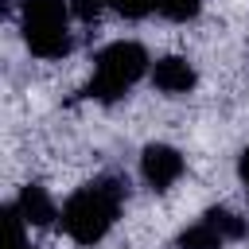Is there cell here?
Listing matches in <instances>:
<instances>
[{
	"label": "cell",
	"instance_id": "7a4b0ae2",
	"mask_svg": "<svg viewBox=\"0 0 249 249\" xmlns=\"http://www.w3.org/2000/svg\"><path fill=\"white\" fill-rule=\"evenodd\" d=\"M148 70V51L132 39H121V43H109L101 54H97V66H93V78L86 82V97L93 101H117L124 97Z\"/></svg>",
	"mask_w": 249,
	"mask_h": 249
},
{
	"label": "cell",
	"instance_id": "9c48e42d",
	"mask_svg": "<svg viewBox=\"0 0 249 249\" xmlns=\"http://www.w3.org/2000/svg\"><path fill=\"white\" fill-rule=\"evenodd\" d=\"M198 8H202V0H156V12H160L163 19H171V23H187V19H195Z\"/></svg>",
	"mask_w": 249,
	"mask_h": 249
},
{
	"label": "cell",
	"instance_id": "3957f363",
	"mask_svg": "<svg viewBox=\"0 0 249 249\" xmlns=\"http://www.w3.org/2000/svg\"><path fill=\"white\" fill-rule=\"evenodd\" d=\"M66 0H23V43L39 58H62L70 51V31H66Z\"/></svg>",
	"mask_w": 249,
	"mask_h": 249
},
{
	"label": "cell",
	"instance_id": "ba28073f",
	"mask_svg": "<svg viewBox=\"0 0 249 249\" xmlns=\"http://www.w3.org/2000/svg\"><path fill=\"white\" fill-rule=\"evenodd\" d=\"M226 241H237V237H245V218H237L233 210H226V206H214V210H206L202 214Z\"/></svg>",
	"mask_w": 249,
	"mask_h": 249
},
{
	"label": "cell",
	"instance_id": "8fae6325",
	"mask_svg": "<svg viewBox=\"0 0 249 249\" xmlns=\"http://www.w3.org/2000/svg\"><path fill=\"white\" fill-rule=\"evenodd\" d=\"M66 8H70V16H78L82 23H93L97 16H101V8H109L105 0H66Z\"/></svg>",
	"mask_w": 249,
	"mask_h": 249
},
{
	"label": "cell",
	"instance_id": "52a82bcc",
	"mask_svg": "<svg viewBox=\"0 0 249 249\" xmlns=\"http://www.w3.org/2000/svg\"><path fill=\"white\" fill-rule=\"evenodd\" d=\"M175 245H179V249H222V245H226V237H222V233L202 218V222H195L191 230H183Z\"/></svg>",
	"mask_w": 249,
	"mask_h": 249
},
{
	"label": "cell",
	"instance_id": "8992f818",
	"mask_svg": "<svg viewBox=\"0 0 249 249\" xmlns=\"http://www.w3.org/2000/svg\"><path fill=\"white\" fill-rule=\"evenodd\" d=\"M16 210L23 214V222H27V226H51V222L58 218V210H54L51 195H47L43 187H35V183H27V187L19 191Z\"/></svg>",
	"mask_w": 249,
	"mask_h": 249
},
{
	"label": "cell",
	"instance_id": "6da1fadb",
	"mask_svg": "<svg viewBox=\"0 0 249 249\" xmlns=\"http://www.w3.org/2000/svg\"><path fill=\"white\" fill-rule=\"evenodd\" d=\"M121 202H124V183L113 179V175L93 179L89 187L74 191L66 198V206H62V230H66V237L78 241V245H97L113 230Z\"/></svg>",
	"mask_w": 249,
	"mask_h": 249
},
{
	"label": "cell",
	"instance_id": "30bf717a",
	"mask_svg": "<svg viewBox=\"0 0 249 249\" xmlns=\"http://www.w3.org/2000/svg\"><path fill=\"white\" fill-rule=\"evenodd\" d=\"M117 16H124V19H144L152 8H156V0H105Z\"/></svg>",
	"mask_w": 249,
	"mask_h": 249
},
{
	"label": "cell",
	"instance_id": "277c9868",
	"mask_svg": "<svg viewBox=\"0 0 249 249\" xmlns=\"http://www.w3.org/2000/svg\"><path fill=\"white\" fill-rule=\"evenodd\" d=\"M140 175L152 191H167L179 175H183V156L171 144H148L140 152Z\"/></svg>",
	"mask_w": 249,
	"mask_h": 249
},
{
	"label": "cell",
	"instance_id": "7c38bea8",
	"mask_svg": "<svg viewBox=\"0 0 249 249\" xmlns=\"http://www.w3.org/2000/svg\"><path fill=\"white\" fill-rule=\"evenodd\" d=\"M237 175L245 179V187H249V148L241 152V160H237Z\"/></svg>",
	"mask_w": 249,
	"mask_h": 249
},
{
	"label": "cell",
	"instance_id": "5b68a950",
	"mask_svg": "<svg viewBox=\"0 0 249 249\" xmlns=\"http://www.w3.org/2000/svg\"><path fill=\"white\" fill-rule=\"evenodd\" d=\"M152 82H156V89H163V93H191V89H195V66H191L187 58H179V54L156 58Z\"/></svg>",
	"mask_w": 249,
	"mask_h": 249
}]
</instances>
